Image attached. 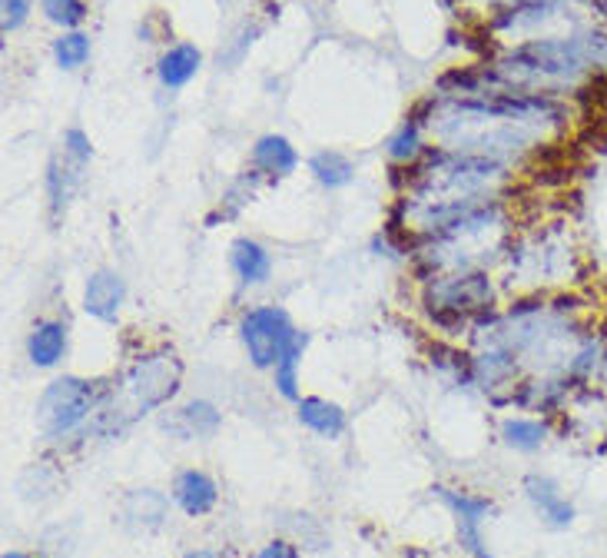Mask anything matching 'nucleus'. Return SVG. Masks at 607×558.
Listing matches in <instances>:
<instances>
[{"label":"nucleus","instance_id":"1","mask_svg":"<svg viewBox=\"0 0 607 558\" xmlns=\"http://www.w3.org/2000/svg\"><path fill=\"white\" fill-rule=\"evenodd\" d=\"M97 403V389L94 382L76 379V376H63L57 382L47 385V392L37 403V426L47 439H60L67 432H73L86 416L94 413Z\"/></svg>","mask_w":607,"mask_h":558},{"label":"nucleus","instance_id":"2","mask_svg":"<svg viewBox=\"0 0 607 558\" xmlns=\"http://www.w3.org/2000/svg\"><path fill=\"white\" fill-rule=\"evenodd\" d=\"M180 359L172 353L146 356L123 376V403L130 406V416H140L146 409L163 406L166 399L180 389Z\"/></svg>","mask_w":607,"mask_h":558},{"label":"nucleus","instance_id":"3","mask_svg":"<svg viewBox=\"0 0 607 558\" xmlns=\"http://www.w3.org/2000/svg\"><path fill=\"white\" fill-rule=\"evenodd\" d=\"M239 336H242V346L252 359V366L259 369H270L283 359V353L289 349L296 330L289 323V312L279 309V306H259V309H249L239 323Z\"/></svg>","mask_w":607,"mask_h":558},{"label":"nucleus","instance_id":"4","mask_svg":"<svg viewBox=\"0 0 607 558\" xmlns=\"http://www.w3.org/2000/svg\"><path fill=\"white\" fill-rule=\"evenodd\" d=\"M491 302V283L481 273H455V276H442L428 286V306L442 312H472V309H485Z\"/></svg>","mask_w":607,"mask_h":558},{"label":"nucleus","instance_id":"5","mask_svg":"<svg viewBox=\"0 0 607 558\" xmlns=\"http://www.w3.org/2000/svg\"><path fill=\"white\" fill-rule=\"evenodd\" d=\"M436 492L455 512V519H459V538H462L465 551H472L475 558H488V548H485V538H481V522L488 519L491 502L488 499L465 496V492H455V489H436Z\"/></svg>","mask_w":607,"mask_h":558},{"label":"nucleus","instance_id":"6","mask_svg":"<svg viewBox=\"0 0 607 558\" xmlns=\"http://www.w3.org/2000/svg\"><path fill=\"white\" fill-rule=\"evenodd\" d=\"M127 299V283L120 273L114 270H97L91 280H86L83 289V309L91 312L94 319H104V323H114L120 316V306Z\"/></svg>","mask_w":607,"mask_h":558},{"label":"nucleus","instance_id":"7","mask_svg":"<svg viewBox=\"0 0 607 558\" xmlns=\"http://www.w3.org/2000/svg\"><path fill=\"white\" fill-rule=\"evenodd\" d=\"M172 499H177V506L187 512V515H206L213 506H216V499H219V492H216V483L206 475V472H200V468H187V472H180L177 475V486H172Z\"/></svg>","mask_w":607,"mask_h":558},{"label":"nucleus","instance_id":"8","mask_svg":"<svg viewBox=\"0 0 607 558\" xmlns=\"http://www.w3.org/2000/svg\"><path fill=\"white\" fill-rule=\"evenodd\" d=\"M200 63H203V54H200L193 44L169 47V50L159 57V80H163V87H169V91L187 87L190 80L197 76Z\"/></svg>","mask_w":607,"mask_h":558},{"label":"nucleus","instance_id":"9","mask_svg":"<svg viewBox=\"0 0 607 558\" xmlns=\"http://www.w3.org/2000/svg\"><path fill=\"white\" fill-rule=\"evenodd\" d=\"M525 489H528L535 509H538L551 525H558V529H561V525H571L574 509H571V502L561 496V489L551 483V478H545V475H532L528 483H525Z\"/></svg>","mask_w":607,"mask_h":558},{"label":"nucleus","instance_id":"10","mask_svg":"<svg viewBox=\"0 0 607 558\" xmlns=\"http://www.w3.org/2000/svg\"><path fill=\"white\" fill-rule=\"evenodd\" d=\"M299 423L306 429H312L316 436H325V439H335V436L345 432V413L335 403L319 399V395L299 399Z\"/></svg>","mask_w":607,"mask_h":558},{"label":"nucleus","instance_id":"11","mask_svg":"<svg viewBox=\"0 0 607 558\" xmlns=\"http://www.w3.org/2000/svg\"><path fill=\"white\" fill-rule=\"evenodd\" d=\"M27 353L34 366H57L60 356L67 353V327L57 323V319H47V323H37L31 340H27Z\"/></svg>","mask_w":607,"mask_h":558},{"label":"nucleus","instance_id":"12","mask_svg":"<svg viewBox=\"0 0 607 558\" xmlns=\"http://www.w3.org/2000/svg\"><path fill=\"white\" fill-rule=\"evenodd\" d=\"M229 260H233L236 276H239L246 286L266 283L270 273H273V260H270V253H266L263 247H259V244H252V239H236Z\"/></svg>","mask_w":607,"mask_h":558},{"label":"nucleus","instance_id":"13","mask_svg":"<svg viewBox=\"0 0 607 558\" xmlns=\"http://www.w3.org/2000/svg\"><path fill=\"white\" fill-rule=\"evenodd\" d=\"M252 164L263 170V174H273V177H286L296 170L299 156H296V146L286 140V136H263L252 150Z\"/></svg>","mask_w":607,"mask_h":558},{"label":"nucleus","instance_id":"14","mask_svg":"<svg viewBox=\"0 0 607 558\" xmlns=\"http://www.w3.org/2000/svg\"><path fill=\"white\" fill-rule=\"evenodd\" d=\"M312 174L322 187H345L353 177H356V167H353V159L349 156H342L335 150H322L312 156Z\"/></svg>","mask_w":607,"mask_h":558},{"label":"nucleus","instance_id":"15","mask_svg":"<svg viewBox=\"0 0 607 558\" xmlns=\"http://www.w3.org/2000/svg\"><path fill=\"white\" fill-rule=\"evenodd\" d=\"M309 336L306 333H296L289 349L283 353V359L276 363V389L286 395V399H299V359H302V349H306Z\"/></svg>","mask_w":607,"mask_h":558},{"label":"nucleus","instance_id":"16","mask_svg":"<svg viewBox=\"0 0 607 558\" xmlns=\"http://www.w3.org/2000/svg\"><path fill=\"white\" fill-rule=\"evenodd\" d=\"M123 515H127L130 522L143 525V529H156V525L166 519V499H163L159 492H153V489H140V492H133V496L127 499Z\"/></svg>","mask_w":607,"mask_h":558},{"label":"nucleus","instance_id":"17","mask_svg":"<svg viewBox=\"0 0 607 558\" xmlns=\"http://www.w3.org/2000/svg\"><path fill=\"white\" fill-rule=\"evenodd\" d=\"M501 436H504V442H508L511 449L535 452V449L545 446L548 429H545V423H538V419H508V423L501 426Z\"/></svg>","mask_w":607,"mask_h":558},{"label":"nucleus","instance_id":"18","mask_svg":"<svg viewBox=\"0 0 607 558\" xmlns=\"http://www.w3.org/2000/svg\"><path fill=\"white\" fill-rule=\"evenodd\" d=\"M180 423L187 426V436L210 439V436L219 429V413H216L210 403H190V406L180 413Z\"/></svg>","mask_w":607,"mask_h":558},{"label":"nucleus","instance_id":"19","mask_svg":"<svg viewBox=\"0 0 607 558\" xmlns=\"http://www.w3.org/2000/svg\"><path fill=\"white\" fill-rule=\"evenodd\" d=\"M53 57H57V63L63 67V70H73V67H80L86 57H91V37L86 34H63L57 44H53Z\"/></svg>","mask_w":607,"mask_h":558},{"label":"nucleus","instance_id":"20","mask_svg":"<svg viewBox=\"0 0 607 558\" xmlns=\"http://www.w3.org/2000/svg\"><path fill=\"white\" fill-rule=\"evenodd\" d=\"M44 14L60 27H76L86 17L83 0H44Z\"/></svg>","mask_w":607,"mask_h":558},{"label":"nucleus","instance_id":"21","mask_svg":"<svg viewBox=\"0 0 607 558\" xmlns=\"http://www.w3.org/2000/svg\"><path fill=\"white\" fill-rule=\"evenodd\" d=\"M389 153H392L395 159H412V156L418 153V127H415V123H405V127L398 130V136L389 143Z\"/></svg>","mask_w":607,"mask_h":558},{"label":"nucleus","instance_id":"22","mask_svg":"<svg viewBox=\"0 0 607 558\" xmlns=\"http://www.w3.org/2000/svg\"><path fill=\"white\" fill-rule=\"evenodd\" d=\"M34 8V0H4V34L17 31Z\"/></svg>","mask_w":607,"mask_h":558},{"label":"nucleus","instance_id":"23","mask_svg":"<svg viewBox=\"0 0 607 558\" xmlns=\"http://www.w3.org/2000/svg\"><path fill=\"white\" fill-rule=\"evenodd\" d=\"M63 150H70L76 159H83V164L91 159V140H86L83 130H67L63 133Z\"/></svg>","mask_w":607,"mask_h":558},{"label":"nucleus","instance_id":"24","mask_svg":"<svg viewBox=\"0 0 607 558\" xmlns=\"http://www.w3.org/2000/svg\"><path fill=\"white\" fill-rule=\"evenodd\" d=\"M255 558H299V551L289 542H270L266 548L255 551Z\"/></svg>","mask_w":607,"mask_h":558},{"label":"nucleus","instance_id":"25","mask_svg":"<svg viewBox=\"0 0 607 558\" xmlns=\"http://www.w3.org/2000/svg\"><path fill=\"white\" fill-rule=\"evenodd\" d=\"M183 558H233L229 551H213V548H200V551H190Z\"/></svg>","mask_w":607,"mask_h":558},{"label":"nucleus","instance_id":"26","mask_svg":"<svg viewBox=\"0 0 607 558\" xmlns=\"http://www.w3.org/2000/svg\"><path fill=\"white\" fill-rule=\"evenodd\" d=\"M4 558H31V555H27V551H17V548H14V551H4Z\"/></svg>","mask_w":607,"mask_h":558}]
</instances>
